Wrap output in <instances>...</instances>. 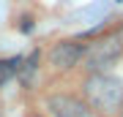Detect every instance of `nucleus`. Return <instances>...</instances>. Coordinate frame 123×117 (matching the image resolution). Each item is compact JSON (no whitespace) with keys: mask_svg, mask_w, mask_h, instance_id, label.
I'll return each instance as SVG.
<instances>
[{"mask_svg":"<svg viewBox=\"0 0 123 117\" xmlns=\"http://www.w3.org/2000/svg\"><path fill=\"white\" fill-rule=\"evenodd\" d=\"M85 98L101 114H112L118 109H123V82L115 76H107L104 71L93 74L85 82Z\"/></svg>","mask_w":123,"mask_h":117,"instance_id":"1","label":"nucleus"},{"mask_svg":"<svg viewBox=\"0 0 123 117\" xmlns=\"http://www.w3.org/2000/svg\"><path fill=\"white\" fill-rule=\"evenodd\" d=\"M120 55H123V46H120V41H115V38H110V41H96L88 52H82L85 68L93 71V74H101L104 68H110Z\"/></svg>","mask_w":123,"mask_h":117,"instance_id":"2","label":"nucleus"},{"mask_svg":"<svg viewBox=\"0 0 123 117\" xmlns=\"http://www.w3.org/2000/svg\"><path fill=\"white\" fill-rule=\"evenodd\" d=\"M82 52L85 49L79 46V44L60 41V44H55L52 52H49V63H52L55 68H60V71H68V68H74V65L82 60Z\"/></svg>","mask_w":123,"mask_h":117,"instance_id":"3","label":"nucleus"},{"mask_svg":"<svg viewBox=\"0 0 123 117\" xmlns=\"http://www.w3.org/2000/svg\"><path fill=\"white\" fill-rule=\"evenodd\" d=\"M47 106L52 112V117H88L85 104L74 95H49Z\"/></svg>","mask_w":123,"mask_h":117,"instance_id":"4","label":"nucleus"},{"mask_svg":"<svg viewBox=\"0 0 123 117\" xmlns=\"http://www.w3.org/2000/svg\"><path fill=\"white\" fill-rule=\"evenodd\" d=\"M17 71H19V60H0V84H6Z\"/></svg>","mask_w":123,"mask_h":117,"instance_id":"5","label":"nucleus"},{"mask_svg":"<svg viewBox=\"0 0 123 117\" xmlns=\"http://www.w3.org/2000/svg\"><path fill=\"white\" fill-rule=\"evenodd\" d=\"M120 117H123V114H120Z\"/></svg>","mask_w":123,"mask_h":117,"instance_id":"6","label":"nucleus"}]
</instances>
